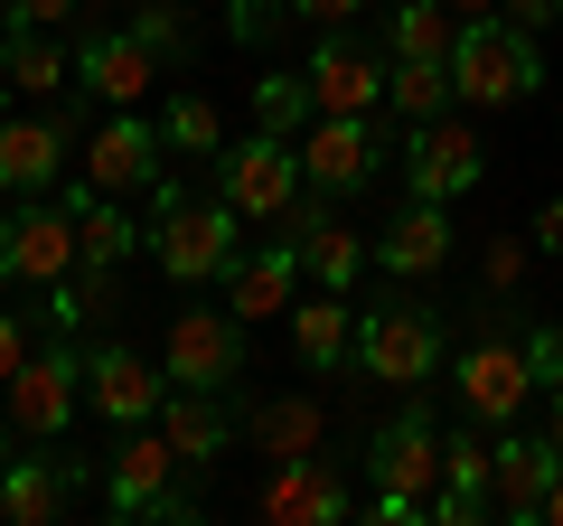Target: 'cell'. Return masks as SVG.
<instances>
[{
    "label": "cell",
    "mask_w": 563,
    "mask_h": 526,
    "mask_svg": "<svg viewBox=\"0 0 563 526\" xmlns=\"http://www.w3.org/2000/svg\"><path fill=\"white\" fill-rule=\"evenodd\" d=\"M235 207L225 198H188L179 179H151V263H161L169 283H225V263L244 254V235H235Z\"/></svg>",
    "instance_id": "cell-1"
},
{
    "label": "cell",
    "mask_w": 563,
    "mask_h": 526,
    "mask_svg": "<svg viewBox=\"0 0 563 526\" xmlns=\"http://www.w3.org/2000/svg\"><path fill=\"white\" fill-rule=\"evenodd\" d=\"M366 480H376V498H366L376 526H422V517H432V489H442V432H432L422 395L395 405V424H376V442H366Z\"/></svg>",
    "instance_id": "cell-2"
},
{
    "label": "cell",
    "mask_w": 563,
    "mask_h": 526,
    "mask_svg": "<svg viewBox=\"0 0 563 526\" xmlns=\"http://www.w3.org/2000/svg\"><path fill=\"white\" fill-rule=\"evenodd\" d=\"M451 85H461L470 113H507V103H526V95L544 85V47H536V29H517L507 10L461 20V39H451Z\"/></svg>",
    "instance_id": "cell-3"
},
{
    "label": "cell",
    "mask_w": 563,
    "mask_h": 526,
    "mask_svg": "<svg viewBox=\"0 0 563 526\" xmlns=\"http://www.w3.org/2000/svg\"><path fill=\"white\" fill-rule=\"evenodd\" d=\"M451 395H461L470 424L507 432L526 414V395H536V366H526V320H507V310H488L479 329H470L461 366H451Z\"/></svg>",
    "instance_id": "cell-4"
},
{
    "label": "cell",
    "mask_w": 563,
    "mask_h": 526,
    "mask_svg": "<svg viewBox=\"0 0 563 526\" xmlns=\"http://www.w3.org/2000/svg\"><path fill=\"white\" fill-rule=\"evenodd\" d=\"M301 142H291V132H244V142H225L217 151V198L235 207L244 226H282L291 217V207H301Z\"/></svg>",
    "instance_id": "cell-5"
},
{
    "label": "cell",
    "mask_w": 563,
    "mask_h": 526,
    "mask_svg": "<svg viewBox=\"0 0 563 526\" xmlns=\"http://www.w3.org/2000/svg\"><path fill=\"white\" fill-rule=\"evenodd\" d=\"M76 207L66 198H0V283L10 292H57L76 273Z\"/></svg>",
    "instance_id": "cell-6"
},
{
    "label": "cell",
    "mask_w": 563,
    "mask_h": 526,
    "mask_svg": "<svg viewBox=\"0 0 563 526\" xmlns=\"http://www.w3.org/2000/svg\"><path fill=\"white\" fill-rule=\"evenodd\" d=\"M0 405H10V424H20V442H57V432L76 424V405H85V348H76V329H57L47 348H29L20 376L0 385Z\"/></svg>",
    "instance_id": "cell-7"
},
{
    "label": "cell",
    "mask_w": 563,
    "mask_h": 526,
    "mask_svg": "<svg viewBox=\"0 0 563 526\" xmlns=\"http://www.w3.org/2000/svg\"><path fill=\"white\" fill-rule=\"evenodd\" d=\"M357 366L376 385H432V366H442V310L385 292L376 310H357Z\"/></svg>",
    "instance_id": "cell-8"
},
{
    "label": "cell",
    "mask_w": 563,
    "mask_h": 526,
    "mask_svg": "<svg viewBox=\"0 0 563 526\" xmlns=\"http://www.w3.org/2000/svg\"><path fill=\"white\" fill-rule=\"evenodd\" d=\"M404 198H470V188L488 179V151L479 132H470V113H432V122H404Z\"/></svg>",
    "instance_id": "cell-9"
},
{
    "label": "cell",
    "mask_w": 563,
    "mask_h": 526,
    "mask_svg": "<svg viewBox=\"0 0 563 526\" xmlns=\"http://www.w3.org/2000/svg\"><path fill=\"white\" fill-rule=\"evenodd\" d=\"M179 451H169V432L161 424H132L113 442V461H103V507H113V517H188V498L169 480H179Z\"/></svg>",
    "instance_id": "cell-10"
},
{
    "label": "cell",
    "mask_w": 563,
    "mask_h": 526,
    "mask_svg": "<svg viewBox=\"0 0 563 526\" xmlns=\"http://www.w3.org/2000/svg\"><path fill=\"white\" fill-rule=\"evenodd\" d=\"M385 169V113H310L301 132V179L320 198H357Z\"/></svg>",
    "instance_id": "cell-11"
},
{
    "label": "cell",
    "mask_w": 563,
    "mask_h": 526,
    "mask_svg": "<svg viewBox=\"0 0 563 526\" xmlns=\"http://www.w3.org/2000/svg\"><path fill=\"white\" fill-rule=\"evenodd\" d=\"M244 358H254V320H235V310H179L169 320V385H244Z\"/></svg>",
    "instance_id": "cell-12"
},
{
    "label": "cell",
    "mask_w": 563,
    "mask_h": 526,
    "mask_svg": "<svg viewBox=\"0 0 563 526\" xmlns=\"http://www.w3.org/2000/svg\"><path fill=\"white\" fill-rule=\"evenodd\" d=\"M85 395H95V414H103L113 432L161 424V405H169V366H151L141 348L103 339V348H85Z\"/></svg>",
    "instance_id": "cell-13"
},
{
    "label": "cell",
    "mask_w": 563,
    "mask_h": 526,
    "mask_svg": "<svg viewBox=\"0 0 563 526\" xmlns=\"http://www.w3.org/2000/svg\"><path fill=\"white\" fill-rule=\"evenodd\" d=\"M76 85L103 113H141V103L161 95V57H151L132 29H85L76 39Z\"/></svg>",
    "instance_id": "cell-14"
},
{
    "label": "cell",
    "mask_w": 563,
    "mask_h": 526,
    "mask_svg": "<svg viewBox=\"0 0 563 526\" xmlns=\"http://www.w3.org/2000/svg\"><path fill=\"white\" fill-rule=\"evenodd\" d=\"M385 47H357L347 29H320V47H310V103L320 113H385Z\"/></svg>",
    "instance_id": "cell-15"
},
{
    "label": "cell",
    "mask_w": 563,
    "mask_h": 526,
    "mask_svg": "<svg viewBox=\"0 0 563 526\" xmlns=\"http://www.w3.org/2000/svg\"><path fill=\"white\" fill-rule=\"evenodd\" d=\"M169 161L161 142V113H103L95 122V142H85V179L103 188V198H132V188H151Z\"/></svg>",
    "instance_id": "cell-16"
},
{
    "label": "cell",
    "mask_w": 563,
    "mask_h": 526,
    "mask_svg": "<svg viewBox=\"0 0 563 526\" xmlns=\"http://www.w3.org/2000/svg\"><path fill=\"white\" fill-rule=\"evenodd\" d=\"M301 235H273V244H254V254H235L225 263V310L235 320H291V302H301Z\"/></svg>",
    "instance_id": "cell-17"
},
{
    "label": "cell",
    "mask_w": 563,
    "mask_h": 526,
    "mask_svg": "<svg viewBox=\"0 0 563 526\" xmlns=\"http://www.w3.org/2000/svg\"><path fill=\"white\" fill-rule=\"evenodd\" d=\"M66 113H0V198H47L66 179Z\"/></svg>",
    "instance_id": "cell-18"
},
{
    "label": "cell",
    "mask_w": 563,
    "mask_h": 526,
    "mask_svg": "<svg viewBox=\"0 0 563 526\" xmlns=\"http://www.w3.org/2000/svg\"><path fill=\"white\" fill-rule=\"evenodd\" d=\"M254 517H273V526H339L347 517V489H339V470H329L320 451H310V461H263Z\"/></svg>",
    "instance_id": "cell-19"
},
{
    "label": "cell",
    "mask_w": 563,
    "mask_h": 526,
    "mask_svg": "<svg viewBox=\"0 0 563 526\" xmlns=\"http://www.w3.org/2000/svg\"><path fill=\"white\" fill-rule=\"evenodd\" d=\"M282 226L301 235V273H310L320 292H357V273L376 263V244H366L357 226H339V217H329V207H320V188H301V207H291Z\"/></svg>",
    "instance_id": "cell-20"
},
{
    "label": "cell",
    "mask_w": 563,
    "mask_h": 526,
    "mask_svg": "<svg viewBox=\"0 0 563 526\" xmlns=\"http://www.w3.org/2000/svg\"><path fill=\"white\" fill-rule=\"evenodd\" d=\"M161 432H169V451H179L188 470H217L225 451L244 442V414L225 405L217 385H169V405H161Z\"/></svg>",
    "instance_id": "cell-21"
},
{
    "label": "cell",
    "mask_w": 563,
    "mask_h": 526,
    "mask_svg": "<svg viewBox=\"0 0 563 526\" xmlns=\"http://www.w3.org/2000/svg\"><path fill=\"white\" fill-rule=\"evenodd\" d=\"M442 263H451V207L442 198H404L395 226L376 235V273L385 283H432Z\"/></svg>",
    "instance_id": "cell-22"
},
{
    "label": "cell",
    "mask_w": 563,
    "mask_h": 526,
    "mask_svg": "<svg viewBox=\"0 0 563 526\" xmlns=\"http://www.w3.org/2000/svg\"><path fill=\"white\" fill-rule=\"evenodd\" d=\"M57 198L76 207V244H85V254H76V273H122L132 254H151V226H132V217H122V207L103 198L95 179H85V169L57 188Z\"/></svg>",
    "instance_id": "cell-23"
},
{
    "label": "cell",
    "mask_w": 563,
    "mask_h": 526,
    "mask_svg": "<svg viewBox=\"0 0 563 526\" xmlns=\"http://www.w3.org/2000/svg\"><path fill=\"white\" fill-rule=\"evenodd\" d=\"M563 480V451L544 432H507L498 442V517L507 526H544V498Z\"/></svg>",
    "instance_id": "cell-24"
},
{
    "label": "cell",
    "mask_w": 563,
    "mask_h": 526,
    "mask_svg": "<svg viewBox=\"0 0 563 526\" xmlns=\"http://www.w3.org/2000/svg\"><path fill=\"white\" fill-rule=\"evenodd\" d=\"M244 451L254 461H310V451H329L320 395H263V405H244Z\"/></svg>",
    "instance_id": "cell-25"
},
{
    "label": "cell",
    "mask_w": 563,
    "mask_h": 526,
    "mask_svg": "<svg viewBox=\"0 0 563 526\" xmlns=\"http://www.w3.org/2000/svg\"><path fill=\"white\" fill-rule=\"evenodd\" d=\"M76 489H85V461H0V517L10 526H47V517H66L76 507Z\"/></svg>",
    "instance_id": "cell-26"
},
{
    "label": "cell",
    "mask_w": 563,
    "mask_h": 526,
    "mask_svg": "<svg viewBox=\"0 0 563 526\" xmlns=\"http://www.w3.org/2000/svg\"><path fill=\"white\" fill-rule=\"evenodd\" d=\"M339 358H357V302H347V292L291 302V366H301V376H329Z\"/></svg>",
    "instance_id": "cell-27"
},
{
    "label": "cell",
    "mask_w": 563,
    "mask_h": 526,
    "mask_svg": "<svg viewBox=\"0 0 563 526\" xmlns=\"http://www.w3.org/2000/svg\"><path fill=\"white\" fill-rule=\"evenodd\" d=\"M0 76H10V95L20 103H47V95H66V76H76V57L57 47V29H0Z\"/></svg>",
    "instance_id": "cell-28"
},
{
    "label": "cell",
    "mask_w": 563,
    "mask_h": 526,
    "mask_svg": "<svg viewBox=\"0 0 563 526\" xmlns=\"http://www.w3.org/2000/svg\"><path fill=\"white\" fill-rule=\"evenodd\" d=\"M461 103V85H451V57H395L385 66V113L395 122H432Z\"/></svg>",
    "instance_id": "cell-29"
},
{
    "label": "cell",
    "mask_w": 563,
    "mask_h": 526,
    "mask_svg": "<svg viewBox=\"0 0 563 526\" xmlns=\"http://www.w3.org/2000/svg\"><path fill=\"white\" fill-rule=\"evenodd\" d=\"M451 39H461L451 0H395L385 10V57H451Z\"/></svg>",
    "instance_id": "cell-30"
},
{
    "label": "cell",
    "mask_w": 563,
    "mask_h": 526,
    "mask_svg": "<svg viewBox=\"0 0 563 526\" xmlns=\"http://www.w3.org/2000/svg\"><path fill=\"white\" fill-rule=\"evenodd\" d=\"M161 142H169V161H217L225 151V113L207 95H169L161 103Z\"/></svg>",
    "instance_id": "cell-31"
},
{
    "label": "cell",
    "mask_w": 563,
    "mask_h": 526,
    "mask_svg": "<svg viewBox=\"0 0 563 526\" xmlns=\"http://www.w3.org/2000/svg\"><path fill=\"white\" fill-rule=\"evenodd\" d=\"M310 113H320V103H310V76H282V66H273V76L254 85V122H263V132H291V142H301Z\"/></svg>",
    "instance_id": "cell-32"
},
{
    "label": "cell",
    "mask_w": 563,
    "mask_h": 526,
    "mask_svg": "<svg viewBox=\"0 0 563 526\" xmlns=\"http://www.w3.org/2000/svg\"><path fill=\"white\" fill-rule=\"evenodd\" d=\"M132 39L151 47L161 66H188V20H179V0H151V10H132Z\"/></svg>",
    "instance_id": "cell-33"
},
{
    "label": "cell",
    "mask_w": 563,
    "mask_h": 526,
    "mask_svg": "<svg viewBox=\"0 0 563 526\" xmlns=\"http://www.w3.org/2000/svg\"><path fill=\"white\" fill-rule=\"evenodd\" d=\"M282 20H291V0H225V39L235 47H273Z\"/></svg>",
    "instance_id": "cell-34"
},
{
    "label": "cell",
    "mask_w": 563,
    "mask_h": 526,
    "mask_svg": "<svg viewBox=\"0 0 563 526\" xmlns=\"http://www.w3.org/2000/svg\"><path fill=\"white\" fill-rule=\"evenodd\" d=\"M526 366H536V385H563V329L526 320Z\"/></svg>",
    "instance_id": "cell-35"
},
{
    "label": "cell",
    "mask_w": 563,
    "mask_h": 526,
    "mask_svg": "<svg viewBox=\"0 0 563 526\" xmlns=\"http://www.w3.org/2000/svg\"><path fill=\"white\" fill-rule=\"evenodd\" d=\"M29 348H38V339H29V310H20V302H0V385L20 376V358H29Z\"/></svg>",
    "instance_id": "cell-36"
},
{
    "label": "cell",
    "mask_w": 563,
    "mask_h": 526,
    "mask_svg": "<svg viewBox=\"0 0 563 526\" xmlns=\"http://www.w3.org/2000/svg\"><path fill=\"white\" fill-rule=\"evenodd\" d=\"M517 273H526V235H498L488 244V292H517Z\"/></svg>",
    "instance_id": "cell-37"
},
{
    "label": "cell",
    "mask_w": 563,
    "mask_h": 526,
    "mask_svg": "<svg viewBox=\"0 0 563 526\" xmlns=\"http://www.w3.org/2000/svg\"><path fill=\"white\" fill-rule=\"evenodd\" d=\"M357 10H376V0H291V20H310V29H347Z\"/></svg>",
    "instance_id": "cell-38"
},
{
    "label": "cell",
    "mask_w": 563,
    "mask_h": 526,
    "mask_svg": "<svg viewBox=\"0 0 563 526\" xmlns=\"http://www.w3.org/2000/svg\"><path fill=\"white\" fill-rule=\"evenodd\" d=\"M76 10H85V0H10V20H20V29H66Z\"/></svg>",
    "instance_id": "cell-39"
},
{
    "label": "cell",
    "mask_w": 563,
    "mask_h": 526,
    "mask_svg": "<svg viewBox=\"0 0 563 526\" xmlns=\"http://www.w3.org/2000/svg\"><path fill=\"white\" fill-rule=\"evenodd\" d=\"M507 20H517V29H554L563 0H507Z\"/></svg>",
    "instance_id": "cell-40"
},
{
    "label": "cell",
    "mask_w": 563,
    "mask_h": 526,
    "mask_svg": "<svg viewBox=\"0 0 563 526\" xmlns=\"http://www.w3.org/2000/svg\"><path fill=\"white\" fill-rule=\"evenodd\" d=\"M536 244H544V254H563V198L536 207Z\"/></svg>",
    "instance_id": "cell-41"
},
{
    "label": "cell",
    "mask_w": 563,
    "mask_h": 526,
    "mask_svg": "<svg viewBox=\"0 0 563 526\" xmlns=\"http://www.w3.org/2000/svg\"><path fill=\"white\" fill-rule=\"evenodd\" d=\"M544 442L563 451V385H554V405H544Z\"/></svg>",
    "instance_id": "cell-42"
},
{
    "label": "cell",
    "mask_w": 563,
    "mask_h": 526,
    "mask_svg": "<svg viewBox=\"0 0 563 526\" xmlns=\"http://www.w3.org/2000/svg\"><path fill=\"white\" fill-rule=\"evenodd\" d=\"M451 10H461V20H488V10H507V0H451Z\"/></svg>",
    "instance_id": "cell-43"
},
{
    "label": "cell",
    "mask_w": 563,
    "mask_h": 526,
    "mask_svg": "<svg viewBox=\"0 0 563 526\" xmlns=\"http://www.w3.org/2000/svg\"><path fill=\"white\" fill-rule=\"evenodd\" d=\"M10 451H20V424H10V405H0V461H10Z\"/></svg>",
    "instance_id": "cell-44"
},
{
    "label": "cell",
    "mask_w": 563,
    "mask_h": 526,
    "mask_svg": "<svg viewBox=\"0 0 563 526\" xmlns=\"http://www.w3.org/2000/svg\"><path fill=\"white\" fill-rule=\"evenodd\" d=\"M544 526H563V480H554V498H544Z\"/></svg>",
    "instance_id": "cell-45"
},
{
    "label": "cell",
    "mask_w": 563,
    "mask_h": 526,
    "mask_svg": "<svg viewBox=\"0 0 563 526\" xmlns=\"http://www.w3.org/2000/svg\"><path fill=\"white\" fill-rule=\"evenodd\" d=\"M85 10H132V0H85Z\"/></svg>",
    "instance_id": "cell-46"
},
{
    "label": "cell",
    "mask_w": 563,
    "mask_h": 526,
    "mask_svg": "<svg viewBox=\"0 0 563 526\" xmlns=\"http://www.w3.org/2000/svg\"><path fill=\"white\" fill-rule=\"evenodd\" d=\"M0 113H10V76H0Z\"/></svg>",
    "instance_id": "cell-47"
},
{
    "label": "cell",
    "mask_w": 563,
    "mask_h": 526,
    "mask_svg": "<svg viewBox=\"0 0 563 526\" xmlns=\"http://www.w3.org/2000/svg\"><path fill=\"white\" fill-rule=\"evenodd\" d=\"M0 20H10V0H0Z\"/></svg>",
    "instance_id": "cell-48"
}]
</instances>
